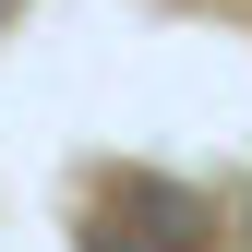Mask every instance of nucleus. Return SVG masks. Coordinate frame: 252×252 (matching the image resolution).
Returning a JSON list of instances; mask_svg holds the SVG:
<instances>
[{
    "instance_id": "1",
    "label": "nucleus",
    "mask_w": 252,
    "mask_h": 252,
    "mask_svg": "<svg viewBox=\"0 0 252 252\" xmlns=\"http://www.w3.org/2000/svg\"><path fill=\"white\" fill-rule=\"evenodd\" d=\"M0 12H12V0H0Z\"/></svg>"
}]
</instances>
